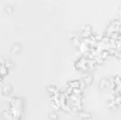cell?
<instances>
[{"label": "cell", "mask_w": 121, "mask_h": 120, "mask_svg": "<svg viewBox=\"0 0 121 120\" xmlns=\"http://www.w3.org/2000/svg\"><path fill=\"white\" fill-rule=\"evenodd\" d=\"M5 10H6V12H8V13H12L13 12V8H12V6H6V8H5Z\"/></svg>", "instance_id": "6da1fadb"}]
</instances>
